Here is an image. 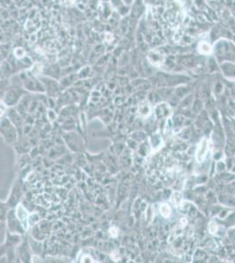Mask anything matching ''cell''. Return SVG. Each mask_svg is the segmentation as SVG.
<instances>
[{
	"mask_svg": "<svg viewBox=\"0 0 235 263\" xmlns=\"http://www.w3.org/2000/svg\"><path fill=\"white\" fill-rule=\"evenodd\" d=\"M18 217H19V219L20 220L22 224H23V226L26 228L27 227V212L25 211V209L23 208L22 205H19L18 207Z\"/></svg>",
	"mask_w": 235,
	"mask_h": 263,
	"instance_id": "cell-1",
	"label": "cell"
},
{
	"mask_svg": "<svg viewBox=\"0 0 235 263\" xmlns=\"http://www.w3.org/2000/svg\"><path fill=\"white\" fill-rule=\"evenodd\" d=\"M207 141L206 140H203V141L201 142V144L199 146V148L197 149V160L199 161H201L205 157V154H206V151H207Z\"/></svg>",
	"mask_w": 235,
	"mask_h": 263,
	"instance_id": "cell-2",
	"label": "cell"
},
{
	"mask_svg": "<svg viewBox=\"0 0 235 263\" xmlns=\"http://www.w3.org/2000/svg\"><path fill=\"white\" fill-rule=\"evenodd\" d=\"M13 54H14V55H15L16 57L19 58V59H22L23 57L26 56V51L24 50L23 47H17V48L14 50Z\"/></svg>",
	"mask_w": 235,
	"mask_h": 263,
	"instance_id": "cell-3",
	"label": "cell"
},
{
	"mask_svg": "<svg viewBox=\"0 0 235 263\" xmlns=\"http://www.w3.org/2000/svg\"><path fill=\"white\" fill-rule=\"evenodd\" d=\"M161 212L164 217H168L171 213V209L168 204H163L161 206Z\"/></svg>",
	"mask_w": 235,
	"mask_h": 263,
	"instance_id": "cell-4",
	"label": "cell"
},
{
	"mask_svg": "<svg viewBox=\"0 0 235 263\" xmlns=\"http://www.w3.org/2000/svg\"><path fill=\"white\" fill-rule=\"evenodd\" d=\"M148 111H149V106H148V105L146 102L141 104V106H140V112H141V114L147 115L148 113Z\"/></svg>",
	"mask_w": 235,
	"mask_h": 263,
	"instance_id": "cell-5",
	"label": "cell"
},
{
	"mask_svg": "<svg viewBox=\"0 0 235 263\" xmlns=\"http://www.w3.org/2000/svg\"><path fill=\"white\" fill-rule=\"evenodd\" d=\"M171 200L175 204H178L182 201V195L180 194L179 192H175L172 196V199Z\"/></svg>",
	"mask_w": 235,
	"mask_h": 263,
	"instance_id": "cell-6",
	"label": "cell"
},
{
	"mask_svg": "<svg viewBox=\"0 0 235 263\" xmlns=\"http://www.w3.org/2000/svg\"><path fill=\"white\" fill-rule=\"evenodd\" d=\"M104 46L103 45V44H101V43H98V44H96L94 46V47H93V51L95 52V53H97L98 55H99L100 53H103V52L104 51Z\"/></svg>",
	"mask_w": 235,
	"mask_h": 263,
	"instance_id": "cell-7",
	"label": "cell"
},
{
	"mask_svg": "<svg viewBox=\"0 0 235 263\" xmlns=\"http://www.w3.org/2000/svg\"><path fill=\"white\" fill-rule=\"evenodd\" d=\"M88 4H89V8H90V10H92V11H97L98 6H99L97 0H90Z\"/></svg>",
	"mask_w": 235,
	"mask_h": 263,
	"instance_id": "cell-8",
	"label": "cell"
},
{
	"mask_svg": "<svg viewBox=\"0 0 235 263\" xmlns=\"http://www.w3.org/2000/svg\"><path fill=\"white\" fill-rule=\"evenodd\" d=\"M41 68H42V67L40 64H35L33 67V70L32 71H33L34 74H39V73L41 72Z\"/></svg>",
	"mask_w": 235,
	"mask_h": 263,
	"instance_id": "cell-9",
	"label": "cell"
},
{
	"mask_svg": "<svg viewBox=\"0 0 235 263\" xmlns=\"http://www.w3.org/2000/svg\"><path fill=\"white\" fill-rule=\"evenodd\" d=\"M111 1L112 5L117 7V8H120V6H122V1L121 0H111Z\"/></svg>",
	"mask_w": 235,
	"mask_h": 263,
	"instance_id": "cell-10",
	"label": "cell"
},
{
	"mask_svg": "<svg viewBox=\"0 0 235 263\" xmlns=\"http://www.w3.org/2000/svg\"><path fill=\"white\" fill-rule=\"evenodd\" d=\"M202 105V103L200 102V101H197V102L195 103V105H194V110H201L202 106H200Z\"/></svg>",
	"mask_w": 235,
	"mask_h": 263,
	"instance_id": "cell-11",
	"label": "cell"
},
{
	"mask_svg": "<svg viewBox=\"0 0 235 263\" xmlns=\"http://www.w3.org/2000/svg\"><path fill=\"white\" fill-rule=\"evenodd\" d=\"M0 14H1V16L3 17V19H4V20H5V19H7L10 17V15H9V13L7 12V11H4L3 13H1Z\"/></svg>",
	"mask_w": 235,
	"mask_h": 263,
	"instance_id": "cell-12",
	"label": "cell"
},
{
	"mask_svg": "<svg viewBox=\"0 0 235 263\" xmlns=\"http://www.w3.org/2000/svg\"><path fill=\"white\" fill-rule=\"evenodd\" d=\"M65 1H66V3H67V4H72V3H74V1H75V0H65Z\"/></svg>",
	"mask_w": 235,
	"mask_h": 263,
	"instance_id": "cell-13",
	"label": "cell"
},
{
	"mask_svg": "<svg viewBox=\"0 0 235 263\" xmlns=\"http://www.w3.org/2000/svg\"><path fill=\"white\" fill-rule=\"evenodd\" d=\"M4 110H3L1 108H0V116H2V115L4 114Z\"/></svg>",
	"mask_w": 235,
	"mask_h": 263,
	"instance_id": "cell-14",
	"label": "cell"
},
{
	"mask_svg": "<svg viewBox=\"0 0 235 263\" xmlns=\"http://www.w3.org/2000/svg\"><path fill=\"white\" fill-rule=\"evenodd\" d=\"M104 2H108V1H110V0H103Z\"/></svg>",
	"mask_w": 235,
	"mask_h": 263,
	"instance_id": "cell-15",
	"label": "cell"
}]
</instances>
